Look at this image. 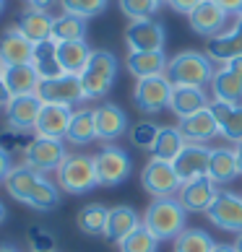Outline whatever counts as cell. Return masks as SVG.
Returning <instances> with one entry per match:
<instances>
[{"instance_id":"39","label":"cell","mask_w":242,"mask_h":252,"mask_svg":"<svg viewBox=\"0 0 242 252\" xmlns=\"http://www.w3.org/2000/svg\"><path fill=\"white\" fill-rule=\"evenodd\" d=\"M120 11H123L130 21H146V18H154L159 11V3L156 0H117Z\"/></svg>"},{"instance_id":"11","label":"cell","mask_w":242,"mask_h":252,"mask_svg":"<svg viewBox=\"0 0 242 252\" xmlns=\"http://www.w3.org/2000/svg\"><path fill=\"white\" fill-rule=\"evenodd\" d=\"M208 221L219 229L227 231H242V195L229 192V190H219L213 203L208 205L206 211Z\"/></svg>"},{"instance_id":"42","label":"cell","mask_w":242,"mask_h":252,"mask_svg":"<svg viewBox=\"0 0 242 252\" xmlns=\"http://www.w3.org/2000/svg\"><path fill=\"white\" fill-rule=\"evenodd\" d=\"M34 135H26V130H5V133H0V148L8 154L13 151H26V146L32 143Z\"/></svg>"},{"instance_id":"6","label":"cell","mask_w":242,"mask_h":252,"mask_svg":"<svg viewBox=\"0 0 242 252\" xmlns=\"http://www.w3.org/2000/svg\"><path fill=\"white\" fill-rule=\"evenodd\" d=\"M65 156H68V151H65L63 141H52V138L34 135L32 143L26 146V151H24V164L32 166V169L39 172V174H47V172H58L60 169Z\"/></svg>"},{"instance_id":"12","label":"cell","mask_w":242,"mask_h":252,"mask_svg":"<svg viewBox=\"0 0 242 252\" xmlns=\"http://www.w3.org/2000/svg\"><path fill=\"white\" fill-rule=\"evenodd\" d=\"M211 91H213V99L216 101L242 104V58L224 63L216 73H213Z\"/></svg>"},{"instance_id":"26","label":"cell","mask_w":242,"mask_h":252,"mask_svg":"<svg viewBox=\"0 0 242 252\" xmlns=\"http://www.w3.org/2000/svg\"><path fill=\"white\" fill-rule=\"evenodd\" d=\"M0 78H3V83L8 86V91H11V96H24V94H36V89H39V76H36L34 65H8V68H3V73H0Z\"/></svg>"},{"instance_id":"2","label":"cell","mask_w":242,"mask_h":252,"mask_svg":"<svg viewBox=\"0 0 242 252\" xmlns=\"http://www.w3.org/2000/svg\"><path fill=\"white\" fill-rule=\"evenodd\" d=\"M185 211L177 198H156L143 213V226L159 242H174L185 231Z\"/></svg>"},{"instance_id":"36","label":"cell","mask_w":242,"mask_h":252,"mask_svg":"<svg viewBox=\"0 0 242 252\" xmlns=\"http://www.w3.org/2000/svg\"><path fill=\"white\" fill-rule=\"evenodd\" d=\"M213 247H216V242L203 229H185L174 239V252H213Z\"/></svg>"},{"instance_id":"28","label":"cell","mask_w":242,"mask_h":252,"mask_svg":"<svg viewBox=\"0 0 242 252\" xmlns=\"http://www.w3.org/2000/svg\"><path fill=\"white\" fill-rule=\"evenodd\" d=\"M32 65H34L36 76H39L42 81L65 76V73H63V65H60V60H58V42H55V39H44V42H36V44H34Z\"/></svg>"},{"instance_id":"8","label":"cell","mask_w":242,"mask_h":252,"mask_svg":"<svg viewBox=\"0 0 242 252\" xmlns=\"http://www.w3.org/2000/svg\"><path fill=\"white\" fill-rule=\"evenodd\" d=\"M170 94H172V83L167 81V76H151L136 83L133 99L143 115H156L164 107H170Z\"/></svg>"},{"instance_id":"48","label":"cell","mask_w":242,"mask_h":252,"mask_svg":"<svg viewBox=\"0 0 242 252\" xmlns=\"http://www.w3.org/2000/svg\"><path fill=\"white\" fill-rule=\"evenodd\" d=\"M26 3H29L32 8H44V11H47V8L55 3V0H26Z\"/></svg>"},{"instance_id":"51","label":"cell","mask_w":242,"mask_h":252,"mask_svg":"<svg viewBox=\"0 0 242 252\" xmlns=\"http://www.w3.org/2000/svg\"><path fill=\"white\" fill-rule=\"evenodd\" d=\"M235 250H237V252H242V231H240L237 239H235Z\"/></svg>"},{"instance_id":"49","label":"cell","mask_w":242,"mask_h":252,"mask_svg":"<svg viewBox=\"0 0 242 252\" xmlns=\"http://www.w3.org/2000/svg\"><path fill=\"white\" fill-rule=\"evenodd\" d=\"M235 156H237V166H240V174H242V141L235 143Z\"/></svg>"},{"instance_id":"23","label":"cell","mask_w":242,"mask_h":252,"mask_svg":"<svg viewBox=\"0 0 242 252\" xmlns=\"http://www.w3.org/2000/svg\"><path fill=\"white\" fill-rule=\"evenodd\" d=\"M42 177L44 174L34 172L32 166H26V164H21V166H13L3 185H5V190H8V195H11L13 200L29 205L32 195L36 192V188H39V182H42Z\"/></svg>"},{"instance_id":"58","label":"cell","mask_w":242,"mask_h":252,"mask_svg":"<svg viewBox=\"0 0 242 252\" xmlns=\"http://www.w3.org/2000/svg\"><path fill=\"white\" fill-rule=\"evenodd\" d=\"M32 252H34V250H32Z\"/></svg>"},{"instance_id":"1","label":"cell","mask_w":242,"mask_h":252,"mask_svg":"<svg viewBox=\"0 0 242 252\" xmlns=\"http://www.w3.org/2000/svg\"><path fill=\"white\" fill-rule=\"evenodd\" d=\"M213 73L216 70H213V60L208 55L195 52V50H185V52H177L174 58H170L164 76L172 86H198V89H203L206 83H211Z\"/></svg>"},{"instance_id":"41","label":"cell","mask_w":242,"mask_h":252,"mask_svg":"<svg viewBox=\"0 0 242 252\" xmlns=\"http://www.w3.org/2000/svg\"><path fill=\"white\" fill-rule=\"evenodd\" d=\"M128 133H130V143H133L136 148H141V151H151L154 143H156V135H159V125H154V123H136Z\"/></svg>"},{"instance_id":"50","label":"cell","mask_w":242,"mask_h":252,"mask_svg":"<svg viewBox=\"0 0 242 252\" xmlns=\"http://www.w3.org/2000/svg\"><path fill=\"white\" fill-rule=\"evenodd\" d=\"M213 252H237V250H235V245H216Z\"/></svg>"},{"instance_id":"5","label":"cell","mask_w":242,"mask_h":252,"mask_svg":"<svg viewBox=\"0 0 242 252\" xmlns=\"http://www.w3.org/2000/svg\"><path fill=\"white\" fill-rule=\"evenodd\" d=\"M97 164V177H99V188H115V185L125 182L130 172H133V161L125 148H120L115 143H104L99 148V154L94 156Z\"/></svg>"},{"instance_id":"32","label":"cell","mask_w":242,"mask_h":252,"mask_svg":"<svg viewBox=\"0 0 242 252\" xmlns=\"http://www.w3.org/2000/svg\"><path fill=\"white\" fill-rule=\"evenodd\" d=\"M68 143L86 146L97 141V123H94V109H76L70 117V127L65 135Z\"/></svg>"},{"instance_id":"17","label":"cell","mask_w":242,"mask_h":252,"mask_svg":"<svg viewBox=\"0 0 242 252\" xmlns=\"http://www.w3.org/2000/svg\"><path fill=\"white\" fill-rule=\"evenodd\" d=\"M177 130L182 133L185 143H208L213 138H219V123H216V117H213V112L208 107L180 120Z\"/></svg>"},{"instance_id":"57","label":"cell","mask_w":242,"mask_h":252,"mask_svg":"<svg viewBox=\"0 0 242 252\" xmlns=\"http://www.w3.org/2000/svg\"><path fill=\"white\" fill-rule=\"evenodd\" d=\"M0 73H3V65H0Z\"/></svg>"},{"instance_id":"52","label":"cell","mask_w":242,"mask_h":252,"mask_svg":"<svg viewBox=\"0 0 242 252\" xmlns=\"http://www.w3.org/2000/svg\"><path fill=\"white\" fill-rule=\"evenodd\" d=\"M0 252H18V250L11 247V245H0Z\"/></svg>"},{"instance_id":"56","label":"cell","mask_w":242,"mask_h":252,"mask_svg":"<svg viewBox=\"0 0 242 252\" xmlns=\"http://www.w3.org/2000/svg\"><path fill=\"white\" fill-rule=\"evenodd\" d=\"M237 16H242V8H240V13H237Z\"/></svg>"},{"instance_id":"9","label":"cell","mask_w":242,"mask_h":252,"mask_svg":"<svg viewBox=\"0 0 242 252\" xmlns=\"http://www.w3.org/2000/svg\"><path fill=\"white\" fill-rule=\"evenodd\" d=\"M36 96H39L44 104H63V107H73L83 101V86L78 76H58L50 81H39V89H36Z\"/></svg>"},{"instance_id":"3","label":"cell","mask_w":242,"mask_h":252,"mask_svg":"<svg viewBox=\"0 0 242 252\" xmlns=\"http://www.w3.org/2000/svg\"><path fill=\"white\" fill-rule=\"evenodd\" d=\"M78 78L86 99H104L117 78V58L109 50H94Z\"/></svg>"},{"instance_id":"54","label":"cell","mask_w":242,"mask_h":252,"mask_svg":"<svg viewBox=\"0 0 242 252\" xmlns=\"http://www.w3.org/2000/svg\"><path fill=\"white\" fill-rule=\"evenodd\" d=\"M5 11V0H0V13H3Z\"/></svg>"},{"instance_id":"47","label":"cell","mask_w":242,"mask_h":252,"mask_svg":"<svg viewBox=\"0 0 242 252\" xmlns=\"http://www.w3.org/2000/svg\"><path fill=\"white\" fill-rule=\"evenodd\" d=\"M11 91H8V86H5V83H3V78H0V107H8V104H11Z\"/></svg>"},{"instance_id":"4","label":"cell","mask_w":242,"mask_h":252,"mask_svg":"<svg viewBox=\"0 0 242 252\" xmlns=\"http://www.w3.org/2000/svg\"><path fill=\"white\" fill-rule=\"evenodd\" d=\"M55 174H58V188L70 195H83L99 188L94 156H86V154H68Z\"/></svg>"},{"instance_id":"45","label":"cell","mask_w":242,"mask_h":252,"mask_svg":"<svg viewBox=\"0 0 242 252\" xmlns=\"http://www.w3.org/2000/svg\"><path fill=\"white\" fill-rule=\"evenodd\" d=\"M11 169H13V164H11V154L0 148V182H5V177L11 174Z\"/></svg>"},{"instance_id":"34","label":"cell","mask_w":242,"mask_h":252,"mask_svg":"<svg viewBox=\"0 0 242 252\" xmlns=\"http://www.w3.org/2000/svg\"><path fill=\"white\" fill-rule=\"evenodd\" d=\"M182 148H185V138L177 127H159V135H156L151 154H154V158H162V161L172 164L180 156Z\"/></svg>"},{"instance_id":"18","label":"cell","mask_w":242,"mask_h":252,"mask_svg":"<svg viewBox=\"0 0 242 252\" xmlns=\"http://www.w3.org/2000/svg\"><path fill=\"white\" fill-rule=\"evenodd\" d=\"M44 101L36 94H24V96H13L11 104L5 107V117L8 125L13 130H34L36 120H39Z\"/></svg>"},{"instance_id":"15","label":"cell","mask_w":242,"mask_h":252,"mask_svg":"<svg viewBox=\"0 0 242 252\" xmlns=\"http://www.w3.org/2000/svg\"><path fill=\"white\" fill-rule=\"evenodd\" d=\"M94 123H97V138L104 143L117 141L120 135L128 133V115L123 107L112 104V101H104L94 109Z\"/></svg>"},{"instance_id":"10","label":"cell","mask_w":242,"mask_h":252,"mask_svg":"<svg viewBox=\"0 0 242 252\" xmlns=\"http://www.w3.org/2000/svg\"><path fill=\"white\" fill-rule=\"evenodd\" d=\"M211 151H213V148L206 146V143H185V148L180 151V156L172 161L177 180L185 185V182L198 180V177H208Z\"/></svg>"},{"instance_id":"33","label":"cell","mask_w":242,"mask_h":252,"mask_svg":"<svg viewBox=\"0 0 242 252\" xmlns=\"http://www.w3.org/2000/svg\"><path fill=\"white\" fill-rule=\"evenodd\" d=\"M86 18H78L73 13H63L52 21V39L55 42H81L86 39Z\"/></svg>"},{"instance_id":"38","label":"cell","mask_w":242,"mask_h":252,"mask_svg":"<svg viewBox=\"0 0 242 252\" xmlns=\"http://www.w3.org/2000/svg\"><path fill=\"white\" fill-rule=\"evenodd\" d=\"M58 203H60L58 185L50 182L47 177H42L39 188H36V192L32 195V200H29V208H34V211H52Z\"/></svg>"},{"instance_id":"13","label":"cell","mask_w":242,"mask_h":252,"mask_svg":"<svg viewBox=\"0 0 242 252\" xmlns=\"http://www.w3.org/2000/svg\"><path fill=\"white\" fill-rule=\"evenodd\" d=\"M128 52H156L164 50V26L156 18L146 21H130L125 29Z\"/></svg>"},{"instance_id":"27","label":"cell","mask_w":242,"mask_h":252,"mask_svg":"<svg viewBox=\"0 0 242 252\" xmlns=\"http://www.w3.org/2000/svg\"><path fill=\"white\" fill-rule=\"evenodd\" d=\"M136 226H141L138 213L130 208V205H115V208H109V216H107L104 239L112 242V245H120Z\"/></svg>"},{"instance_id":"53","label":"cell","mask_w":242,"mask_h":252,"mask_svg":"<svg viewBox=\"0 0 242 252\" xmlns=\"http://www.w3.org/2000/svg\"><path fill=\"white\" fill-rule=\"evenodd\" d=\"M5 216H8V213H5V205H3V203H0V223H3V221H5Z\"/></svg>"},{"instance_id":"29","label":"cell","mask_w":242,"mask_h":252,"mask_svg":"<svg viewBox=\"0 0 242 252\" xmlns=\"http://www.w3.org/2000/svg\"><path fill=\"white\" fill-rule=\"evenodd\" d=\"M167 63H170V58L164 55V50H156V52H128V58H125L128 70L133 73L138 81L151 78V76H164Z\"/></svg>"},{"instance_id":"16","label":"cell","mask_w":242,"mask_h":252,"mask_svg":"<svg viewBox=\"0 0 242 252\" xmlns=\"http://www.w3.org/2000/svg\"><path fill=\"white\" fill-rule=\"evenodd\" d=\"M206 55L221 65L235 60V58H242V16H237V21L229 32L211 36L206 42Z\"/></svg>"},{"instance_id":"35","label":"cell","mask_w":242,"mask_h":252,"mask_svg":"<svg viewBox=\"0 0 242 252\" xmlns=\"http://www.w3.org/2000/svg\"><path fill=\"white\" fill-rule=\"evenodd\" d=\"M107 216H109V208H104L102 203H89L78 211V229L89 237H97V234H104V226H107Z\"/></svg>"},{"instance_id":"24","label":"cell","mask_w":242,"mask_h":252,"mask_svg":"<svg viewBox=\"0 0 242 252\" xmlns=\"http://www.w3.org/2000/svg\"><path fill=\"white\" fill-rule=\"evenodd\" d=\"M211 104L208 94L198 86H172V94H170V109L177 115L180 120L195 115V112L206 109Z\"/></svg>"},{"instance_id":"31","label":"cell","mask_w":242,"mask_h":252,"mask_svg":"<svg viewBox=\"0 0 242 252\" xmlns=\"http://www.w3.org/2000/svg\"><path fill=\"white\" fill-rule=\"evenodd\" d=\"M91 52L94 50L86 44V39H81V42H58V60L63 65V73H68V76H81L89 58H91Z\"/></svg>"},{"instance_id":"55","label":"cell","mask_w":242,"mask_h":252,"mask_svg":"<svg viewBox=\"0 0 242 252\" xmlns=\"http://www.w3.org/2000/svg\"><path fill=\"white\" fill-rule=\"evenodd\" d=\"M156 3H159V5H170V0H156Z\"/></svg>"},{"instance_id":"43","label":"cell","mask_w":242,"mask_h":252,"mask_svg":"<svg viewBox=\"0 0 242 252\" xmlns=\"http://www.w3.org/2000/svg\"><path fill=\"white\" fill-rule=\"evenodd\" d=\"M29 239L34 245V252H55V237L47 234L42 229H32L29 231Z\"/></svg>"},{"instance_id":"25","label":"cell","mask_w":242,"mask_h":252,"mask_svg":"<svg viewBox=\"0 0 242 252\" xmlns=\"http://www.w3.org/2000/svg\"><path fill=\"white\" fill-rule=\"evenodd\" d=\"M208 109L213 112V117L219 123V135L232 143H240L242 141V104H227V101L213 99Z\"/></svg>"},{"instance_id":"40","label":"cell","mask_w":242,"mask_h":252,"mask_svg":"<svg viewBox=\"0 0 242 252\" xmlns=\"http://www.w3.org/2000/svg\"><path fill=\"white\" fill-rule=\"evenodd\" d=\"M109 0H60L63 13H73L78 18H94L99 13H104Z\"/></svg>"},{"instance_id":"44","label":"cell","mask_w":242,"mask_h":252,"mask_svg":"<svg viewBox=\"0 0 242 252\" xmlns=\"http://www.w3.org/2000/svg\"><path fill=\"white\" fill-rule=\"evenodd\" d=\"M201 3H203V0H170L172 11H174V13H185V16H190Z\"/></svg>"},{"instance_id":"30","label":"cell","mask_w":242,"mask_h":252,"mask_svg":"<svg viewBox=\"0 0 242 252\" xmlns=\"http://www.w3.org/2000/svg\"><path fill=\"white\" fill-rule=\"evenodd\" d=\"M237 177H240V166H237L235 148L216 146L211 151V161H208V180L213 185H229Z\"/></svg>"},{"instance_id":"7","label":"cell","mask_w":242,"mask_h":252,"mask_svg":"<svg viewBox=\"0 0 242 252\" xmlns=\"http://www.w3.org/2000/svg\"><path fill=\"white\" fill-rule=\"evenodd\" d=\"M141 185L148 195H154V200L156 198H174L182 188V182L174 174V166L170 161H162V158H154V156L141 172Z\"/></svg>"},{"instance_id":"19","label":"cell","mask_w":242,"mask_h":252,"mask_svg":"<svg viewBox=\"0 0 242 252\" xmlns=\"http://www.w3.org/2000/svg\"><path fill=\"white\" fill-rule=\"evenodd\" d=\"M216 192H219V188L208 177H198V180L182 185L177 200L182 203V208L188 213H206L208 205L213 203V198H216Z\"/></svg>"},{"instance_id":"22","label":"cell","mask_w":242,"mask_h":252,"mask_svg":"<svg viewBox=\"0 0 242 252\" xmlns=\"http://www.w3.org/2000/svg\"><path fill=\"white\" fill-rule=\"evenodd\" d=\"M52 21L55 18L44 11V8H32L29 5L26 11H21V16H18L16 29L21 32L32 44H36V42L52 39Z\"/></svg>"},{"instance_id":"20","label":"cell","mask_w":242,"mask_h":252,"mask_svg":"<svg viewBox=\"0 0 242 252\" xmlns=\"http://www.w3.org/2000/svg\"><path fill=\"white\" fill-rule=\"evenodd\" d=\"M32 52H34V44L16 26L0 34V65L3 68H8V65H29Z\"/></svg>"},{"instance_id":"37","label":"cell","mask_w":242,"mask_h":252,"mask_svg":"<svg viewBox=\"0 0 242 252\" xmlns=\"http://www.w3.org/2000/svg\"><path fill=\"white\" fill-rule=\"evenodd\" d=\"M156 250H159V239L143 226V221H141V226H136L120 242V252H156Z\"/></svg>"},{"instance_id":"14","label":"cell","mask_w":242,"mask_h":252,"mask_svg":"<svg viewBox=\"0 0 242 252\" xmlns=\"http://www.w3.org/2000/svg\"><path fill=\"white\" fill-rule=\"evenodd\" d=\"M70 117L73 109L63 107V104H42L39 120L34 125V135L39 138H52V141H65L70 127Z\"/></svg>"},{"instance_id":"46","label":"cell","mask_w":242,"mask_h":252,"mask_svg":"<svg viewBox=\"0 0 242 252\" xmlns=\"http://www.w3.org/2000/svg\"><path fill=\"white\" fill-rule=\"evenodd\" d=\"M224 13H240V8H242V0H213Z\"/></svg>"},{"instance_id":"21","label":"cell","mask_w":242,"mask_h":252,"mask_svg":"<svg viewBox=\"0 0 242 252\" xmlns=\"http://www.w3.org/2000/svg\"><path fill=\"white\" fill-rule=\"evenodd\" d=\"M227 16L221 8L213 3V0H203V3L195 8V11L188 16V21H190V29L195 34H201V36H216L224 32V24H227Z\"/></svg>"}]
</instances>
